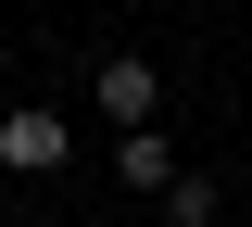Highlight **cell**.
Instances as JSON below:
<instances>
[{"instance_id":"1","label":"cell","mask_w":252,"mask_h":227,"mask_svg":"<svg viewBox=\"0 0 252 227\" xmlns=\"http://www.w3.org/2000/svg\"><path fill=\"white\" fill-rule=\"evenodd\" d=\"M0 164H13V177H63V164H76V127H63L51 101H13V114H0Z\"/></svg>"},{"instance_id":"2","label":"cell","mask_w":252,"mask_h":227,"mask_svg":"<svg viewBox=\"0 0 252 227\" xmlns=\"http://www.w3.org/2000/svg\"><path fill=\"white\" fill-rule=\"evenodd\" d=\"M89 101H101V114H114V139H126V127H152V114H164V76L139 64V51H114V64L89 76Z\"/></svg>"},{"instance_id":"3","label":"cell","mask_w":252,"mask_h":227,"mask_svg":"<svg viewBox=\"0 0 252 227\" xmlns=\"http://www.w3.org/2000/svg\"><path fill=\"white\" fill-rule=\"evenodd\" d=\"M114 177H126V190H139V202H164V190H177V177H189V164L164 152V127H126V139H114Z\"/></svg>"},{"instance_id":"4","label":"cell","mask_w":252,"mask_h":227,"mask_svg":"<svg viewBox=\"0 0 252 227\" xmlns=\"http://www.w3.org/2000/svg\"><path fill=\"white\" fill-rule=\"evenodd\" d=\"M215 215H227L215 177H177V190H164V227H215Z\"/></svg>"}]
</instances>
